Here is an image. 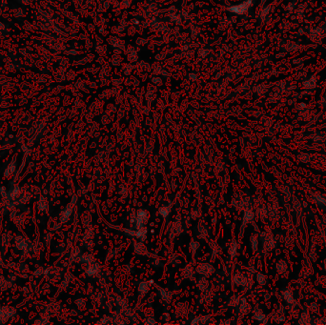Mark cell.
I'll return each mask as SVG.
<instances>
[{"label":"cell","mask_w":326,"mask_h":325,"mask_svg":"<svg viewBox=\"0 0 326 325\" xmlns=\"http://www.w3.org/2000/svg\"><path fill=\"white\" fill-rule=\"evenodd\" d=\"M316 85V80L315 78H310L309 80H307L305 83H304V87L307 88V89H311V88H314Z\"/></svg>","instance_id":"cell-1"}]
</instances>
